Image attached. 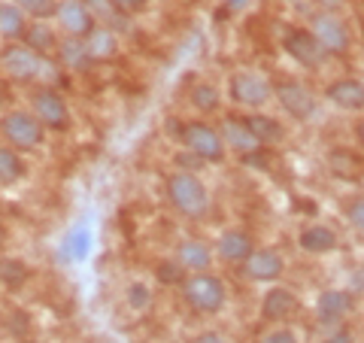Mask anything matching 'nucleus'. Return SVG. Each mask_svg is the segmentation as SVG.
<instances>
[{
  "label": "nucleus",
  "instance_id": "obj_1",
  "mask_svg": "<svg viewBox=\"0 0 364 343\" xmlns=\"http://www.w3.org/2000/svg\"><path fill=\"white\" fill-rule=\"evenodd\" d=\"M164 194H167L170 207H173L179 216H186V219H203L213 207V194L207 189V182H203L195 170L179 167L173 174H167Z\"/></svg>",
  "mask_w": 364,
  "mask_h": 343
},
{
  "label": "nucleus",
  "instance_id": "obj_2",
  "mask_svg": "<svg viewBox=\"0 0 364 343\" xmlns=\"http://www.w3.org/2000/svg\"><path fill=\"white\" fill-rule=\"evenodd\" d=\"M179 292H182V301H186L188 310H195L200 316L219 313L225 307V301H228L225 283L215 277V273H210V270L188 273V277L179 283Z\"/></svg>",
  "mask_w": 364,
  "mask_h": 343
},
{
  "label": "nucleus",
  "instance_id": "obj_3",
  "mask_svg": "<svg viewBox=\"0 0 364 343\" xmlns=\"http://www.w3.org/2000/svg\"><path fill=\"white\" fill-rule=\"evenodd\" d=\"M0 140L18 152H33L46 143V125L31 110H6L0 116Z\"/></svg>",
  "mask_w": 364,
  "mask_h": 343
},
{
  "label": "nucleus",
  "instance_id": "obj_4",
  "mask_svg": "<svg viewBox=\"0 0 364 343\" xmlns=\"http://www.w3.org/2000/svg\"><path fill=\"white\" fill-rule=\"evenodd\" d=\"M179 143H182V149H186V152L198 155L200 162H210V164L222 162V158L228 155L225 140L219 134V125H210L203 119L182 122L179 125Z\"/></svg>",
  "mask_w": 364,
  "mask_h": 343
},
{
  "label": "nucleus",
  "instance_id": "obj_5",
  "mask_svg": "<svg viewBox=\"0 0 364 343\" xmlns=\"http://www.w3.org/2000/svg\"><path fill=\"white\" fill-rule=\"evenodd\" d=\"M228 97L243 110H264L273 100V83L258 70H234L228 79Z\"/></svg>",
  "mask_w": 364,
  "mask_h": 343
},
{
  "label": "nucleus",
  "instance_id": "obj_6",
  "mask_svg": "<svg viewBox=\"0 0 364 343\" xmlns=\"http://www.w3.org/2000/svg\"><path fill=\"white\" fill-rule=\"evenodd\" d=\"M31 112L46 125V131H70L73 125V112L61 88L37 85L31 91Z\"/></svg>",
  "mask_w": 364,
  "mask_h": 343
},
{
  "label": "nucleus",
  "instance_id": "obj_7",
  "mask_svg": "<svg viewBox=\"0 0 364 343\" xmlns=\"http://www.w3.org/2000/svg\"><path fill=\"white\" fill-rule=\"evenodd\" d=\"M273 100H277L282 112L291 116L294 122H310L318 107L310 85H304L301 79H277V83H273Z\"/></svg>",
  "mask_w": 364,
  "mask_h": 343
},
{
  "label": "nucleus",
  "instance_id": "obj_8",
  "mask_svg": "<svg viewBox=\"0 0 364 343\" xmlns=\"http://www.w3.org/2000/svg\"><path fill=\"white\" fill-rule=\"evenodd\" d=\"M310 31L313 37L322 43V49L328 55H346L349 46H352V33H349V25L340 13H325V9H316L310 16Z\"/></svg>",
  "mask_w": 364,
  "mask_h": 343
},
{
  "label": "nucleus",
  "instance_id": "obj_9",
  "mask_svg": "<svg viewBox=\"0 0 364 343\" xmlns=\"http://www.w3.org/2000/svg\"><path fill=\"white\" fill-rule=\"evenodd\" d=\"M37 64H40V55L31 49L25 43H6L0 49V73H4L9 83H18V85H28L37 79Z\"/></svg>",
  "mask_w": 364,
  "mask_h": 343
},
{
  "label": "nucleus",
  "instance_id": "obj_10",
  "mask_svg": "<svg viewBox=\"0 0 364 343\" xmlns=\"http://www.w3.org/2000/svg\"><path fill=\"white\" fill-rule=\"evenodd\" d=\"M282 49H286L289 58L294 64H301L304 70H318V67L325 64V58H328V52L322 49V43L313 37L310 28L286 31V37H282Z\"/></svg>",
  "mask_w": 364,
  "mask_h": 343
},
{
  "label": "nucleus",
  "instance_id": "obj_11",
  "mask_svg": "<svg viewBox=\"0 0 364 343\" xmlns=\"http://www.w3.org/2000/svg\"><path fill=\"white\" fill-rule=\"evenodd\" d=\"M219 134L225 140V149L234 152V155H240L243 162H246V158H252V155L264 152V146H261V140L255 137V131L249 128V122L243 116H225L219 122Z\"/></svg>",
  "mask_w": 364,
  "mask_h": 343
},
{
  "label": "nucleus",
  "instance_id": "obj_12",
  "mask_svg": "<svg viewBox=\"0 0 364 343\" xmlns=\"http://www.w3.org/2000/svg\"><path fill=\"white\" fill-rule=\"evenodd\" d=\"M55 25H58L64 37H88L97 28V21L91 16V9L85 6V0H58Z\"/></svg>",
  "mask_w": 364,
  "mask_h": 343
},
{
  "label": "nucleus",
  "instance_id": "obj_13",
  "mask_svg": "<svg viewBox=\"0 0 364 343\" xmlns=\"http://www.w3.org/2000/svg\"><path fill=\"white\" fill-rule=\"evenodd\" d=\"M355 313V295L349 289H325L316 298V319L322 325H340Z\"/></svg>",
  "mask_w": 364,
  "mask_h": 343
},
{
  "label": "nucleus",
  "instance_id": "obj_14",
  "mask_svg": "<svg viewBox=\"0 0 364 343\" xmlns=\"http://www.w3.org/2000/svg\"><path fill=\"white\" fill-rule=\"evenodd\" d=\"M240 268L252 283H277L282 273H286V258H282L277 249L255 246V253L249 255Z\"/></svg>",
  "mask_w": 364,
  "mask_h": 343
},
{
  "label": "nucleus",
  "instance_id": "obj_15",
  "mask_svg": "<svg viewBox=\"0 0 364 343\" xmlns=\"http://www.w3.org/2000/svg\"><path fill=\"white\" fill-rule=\"evenodd\" d=\"M301 310V301L298 295H294L291 289H286V285H273V289L264 292V301H261V316L267 319V322H289V319H294Z\"/></svg>",
  "mask_w": 364,
  "mask_h": 343
},
{
  "label": "nucleus",
  "instance_id": "obj_16",
  "mask_svg": "<svg viewBox=\"0 0 364 343\" xmlns=\"http://www.w3.org/2000/svg\"><path fill=\"white\" fill-rule=\"evenodd\" d=\"M255 253V237L243 231V228H231L215 240V255L228 265H243V261Z\"/></svg>",
  "mask_w": 364,
  "mask_h": 343
},
{
  "label": "nucleus",
  "instance_id": "obj_17",
  "mask_svg": "<svg viewBox=\"0 0 364 343\" xmlns=\"http://www.w3.org/2000/svg\"><path fill=\"white\" fill-rule=\"evenodd\" d=\"M325 97H328V104H334L343 112H361L364 110V79H355V76L337 79V83L325 88Z\"/></svg>",
  "mask_w": 364,
  "mask_h": 343
},
{
  "label": "nucleus",
  "instance_id": "obj_18",
  "mask_svg": "<svg viewBox=\"0 0 364 343\" xmlns=\"http://www.w3.org/2000/svg\"><path fill=\"white\" fill-rule=\"evenodd\" d=\"M122 33H116L112 28H104V25H97L95 31L88 33L85 40V49L91 55V61L95 64H109V61H116L119 58V52H122Z\"/></svg>",
  "mask_w": 364,
  "mask_h": 343
},
{
  "label": "nucleus",
  "instance_id": "obj_19",
  "mask_svg": "<svg viewBox=\"0 0 364 343\" xmlns=\"http://www.w3.org/2000/svg\"><path fill=\"white\" fill-rule=\"evenodd\" d=\"M213 255H215V249L207 243V240H198V237L182 240V243L176 246V253H173V258L179 261L182 268H186V273H200V270H210V265H213Z\"/></svg>",
  "mask_w": 364,
  "mask_h": 343
},
{
  "label": "nucleus",
  "instance_id": "obj_20",
  "mask_svg": "<svg viewBox=\"0 0 364 343\" xmlns=\"http://www.w3.org/2000/svg\"><path fill=\"white\" fill-rule=\"evenodd\" d=\"M21 43L31 46L37 55H55L58 52V43H61V31H58V25H49V19H31Z\"/></svg>",
  "mask_w": 364,
  "mask_h": 343
},
{
  "label": "nucleus",
  "instance_id": "obj_21",
  "mask_svg": "<svg viewBox=\"0 0 364 343\" xmlns=\"http://www.w3.org/2000/svg\"><path fill=\"white\" fill-rule=\"evenodd\" d=\"M55 58L61 61V67L67 73H85L95 67L91 61V55L85 49V40L82 37H64L61 33V43H58V52H55Z\"/></svg>",
  "mask_w": 364,
  "mask_h": 343
},
{
  "label": "nucleus",
  "instance_id": "obj_22",
  "mask_svg": "<svg viewBox=\"0 0 364 343\" xmlns=\"http://www.w3.org/2000/svg\"><path fill=\"white\" fill-rule=\"evenodd\" d=\"M298 246L310 255H325V253H334L340 246V237H337L334 228H328V225H306L298 234Z\"/></svg>",
  "mask_w": 364,
  "mask_h": 343
},
{
  "label": "nucleus",
  "instance_id": "obj_23",
  "mask_svg": "<svg viewBox=\"0 0 364 343\" xmlns=\"http://www.w3.org/2000/svg\"><path fill=\"white\" fill-rule=\"evenodd\" d=\"M85 6L91 9V16H95L97 25L104 28H112L116 33H131V16L122 13L116 6V0H85Z\"/></svg>",
  "mask_w": 364,
  "mask_h": 343
},
{
  "label": "nucleus",
  "instance_id": "obj_24",
  "mask_svg": "<svg viewBox=\"0 0 364 343\" xmlns=\"http://www.w3.org/2000/svg\"><path fill=\"white\" fill-rule=\"evenodd\" d=\"M28 25H31L28 13H21L13 0H0V37L6 43H18L25 40Z\"/></svg>",
  "mask_w": 364,
  "mask_h": 343
},
{
  "label": "nucleus",
  "instance_id": "obj_25",
  "mask_svg": "<svg viewBox=\"0 0 364 343\" xmlns=\"http://www.w3.org/2000/svg\"><path fill=\"white\" fill-rule=\"evenodd\" d=\"M28 176V162L21 158L18 149L13 146H0V186L9 189V186H18L21 179Z\"/></svg>",
  "mask_w": 364,
  "mask_h": 343
},
{
  "label": "nucleus",
  "instance_id": "obj_26",
  "mask_svg": "<svg viewBox=\"0 0 364 343\" xmlns=\"http://www.w3.org/2000/svg\"><path fill=\"white\" fill-rule=\"evenodd\" d=\"M249 122V128L255 131V137L261 140V146H277V143H282L286 140V128H282V122L279 119H273V116H264V112H252V116L246 119Z\"/></svg>",
  "mask_w": 364,
  "mask_h": 343
},
{
  "label": "nucleus",
  "instance_id": "obj_27",
  "mask_svg": "<svg viewBox=\"0 0 364 343\" xmlns=\"http://www.w3.org/2000/svg\"><path fill=\"white\" fill-rule=\"evenodd\" d=\"M188 97H191V107H195L200 116H210V112H215L219 104H222V95H219V88H215L213 83H198L195 88L188 91Z\"/></svg>",
  "mask_w": 364,
  "mask_h": 343
},
{
  "label": "nucleus",
  "instance_id": "obj_28",
  "mask_svg": "<svg viewBox=\"0 0 364 343\" xmlns=\"http://www.w3.org/2000/svg\"><path fill=\"white\" fill-rule=\"evenodd\" d=\"M13 4L28 13V19H55V9H58V0H13Z\"/></svg>",
  "mask_w": 364,
  "mask_h": 343
},
{
  "label": "nucleus",
  "instance_id": "obj_29",
  "mask_svg": "<svg viewBox=\"0 0 364 343\" xmlns=\"http://www.w3.org/2000/svg\"><path fill=\"white\" fill-rule=\"evenodd\" d=\"M124 304H128L134 313H143L146 307L152 304V292H149V285H146V283H131L128 289H124Z\"/></svg>",
  "mask_w": 364,
  "mask_h": 343
},
{
  "label": "nucleus",
  "instance_id": "obj_30",
  "mask_svg": "<svg viewBox=\"0 0 364 343\" xmlns=\"http://www.w3.org/2000/svg\"><path fill=\"white\" fill-rule=\"evenodd\" d=\"M155 273H158V280H161V283H182V280L188 277L186 268H182L176 258H167V261H161V265L155 268Z\"/></svg>",
  "mask_w": 364,
  "mask_h": 343
},
{
  "label": "nucleus",
  "instance_id": "obj_31",
  "mask_svg": "<svg viewBox=\"0 0 364 343\" xmlns=\"http://www.w3.org/2000/svg\"><path fill=\"white\" fill-rule=\"evenodd\" d=\"M258 343H301V340L289 325H277L273 331H267V334H261Z\"/></svg>",
  "mask_w": 364,
  "mask_h": 343
},
{
  "label": "nucleus",
  "instance_id": "obj_32",
  "mask_svg": "<svg viewBox=\"0 0 364 343\" xmlns=\"http://www.w3.org/2000/svg\"><path fill=\"white\" fill-rule=\"evenodd\" d=\"M346 219L364 234V198H358V201L349 204V207H346Z\"/></svg>",
  "mask_w": 364,
  "mask_h": 343
},
{
  "label": "nucleus",
  "instance_id": "obj_33",
  "mask_svg": "<svg viewBox=\"0 0 364 343\" xmlns=\"http://www.w3.org/2000/svg\"><path fill=\"white\" fill-rule=\"evenodd\" d=\"M116 6L122 9V13L136 16V13H143V9L149 6V0H116Z\"/></svg>",
  "mask_w": 364,
  "mask_h": 343
},
{
  "label": "nucleus",
  "instance_id": "obj_34",
  "mask_svg": "<svg viewBox=\"0 0 364 343\" xmlns=\"http://www.w3.org/2000/svg\"><path fill=\"white\" fill-rule=\"evenodd\" d=\"M325 343H355V337H352V331H346V328H334L331 334L325 337Z\"/></svg>",
  "mask_w": 364,
  "mask_h": 343
},
{
  "label": "nucleus",
  "instance_id": "obj_35",
  "mask_svg": "<svg viewBox=\"0 0 364 343\" xmlns=\"http://www.w3.org/2000/svg\"><path fill=\"white\" fill-rule=\"evenodd\" d=\"M188 343H225V337L219 334V331H200V334H195Z\"/></svg>",
  "mask_w": 364,
  "mask_h": 343
},
{
  "label": "nucleus",
  "instance_id": "obj_36",
  "mask_svg": "<svg viewBox=\"0 0 364 343\" xmlns=\"http://www.w3.org/2000/svg\"><path fill=\"white\" fill-rule=\"evenodd\" d=\"M313 4L318 6V9H325V13H340L349 0H313Z\"/></svg>",
  "mask_w": 364,
  "mask_h": 343
},
{
  "label": "nucleus",
  "instance_id": "obj_37",
  "mask_svg": "<svg viewBox=\"0 0 364 343\" xmlns=\"http://www.w3.org/2000/svg\"><path fill=\"white\" fill-rule=\"evenodd\" d=\"M349 292H352V295H364V268H358L355 273H352V280H349Z\"/></svg>",
  "mask_w": 364,
  "mask_h": 343
},
{
  "label": "nucleus",
  "instance_id": "obj_38",
  "mask_svg": "<svg viewBox=\"0 0 364 343\" xmlns=\"http://www.w3.org/2000/svg\"><path fill=\"white\" fill-rule=\"evenodd\" d=\"M252 0H225V6L231 9V13H240V9H246Z\"/></svg>",
  "mask_w": 364,
  "mask_h": 343
},
{
  "label": "nucleus",
  "instance_id": "obj_39",
  "mask_svg": "<svg viewBox=\"0 0 364 343\" xmlns=\"http://www.w3.org/2000/svg\"><path fill=\"white\" fill-rule=\"evenodd\" d=\"M355 137H358V143H361V149H364V119L358 122V128H355Z\"/></svg>",
  "mask_w": 364,
  "mask_h": 343
},
{
  "label": "nucleus",
  "instance_id": "obj_40",
  "mask_svg": "<svg viewBox=\"0 0 364 343\" xmlns=\"http://www.w3.org/2000/svg\"><path fill=\"white\" fill-rule=\"evenodd\" d=\"M31 343H46V340H31Z\"/></svg>",
  "mask_w": 364,
  "mask_h": 343
}]
</instances>
